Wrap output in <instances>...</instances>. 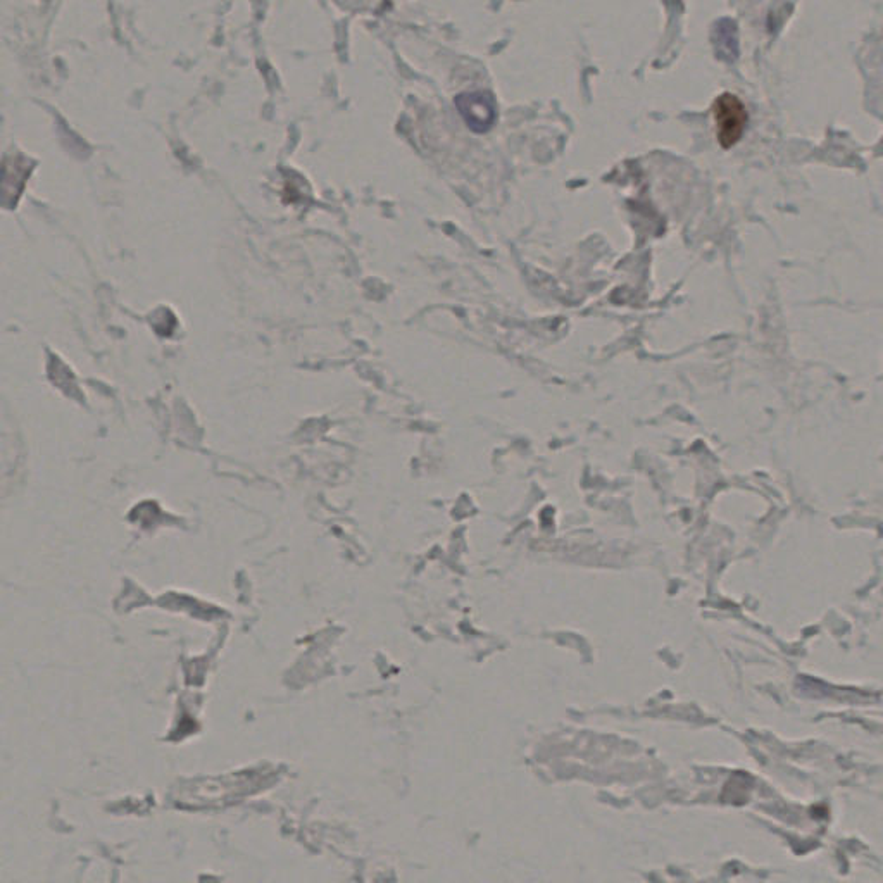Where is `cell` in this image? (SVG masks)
I'll use <instances>...</instances> for the list:
<instances>
[{
  "label": "cell",
  "mask_w": 883,
  "mask_h": 883,
  "mask_svg": "<svg viewBox=\"0 0 883 883\" xmlns=\"http://www.w3.org/2000/svg\"><path fill=\"white\" fill-rule=\"evenodd\" d=\"M713 118L716 123V137L723 149H730L739 142L746 130V106L737 95L721 94L713 104Z\"/></svg>",
  "instance_id": "6da1fadb"
},
{
  "label": "cell",
  "mask_w": 883,
  "mask_h": 883,
  "mask_svg": "<svg viewBox=\"0 0 883 883\" xmlns=\"http://www.w3.org/2000/svg\"><path fill=\"white\" fill-rule=\"evenodd\" d=\"M456 106L471 132H489L497 118L494 95L487 90L464 92L456 97Z\"/></svg>",
  "instance_id": "7a4b0ae2"
}]
</instances>
